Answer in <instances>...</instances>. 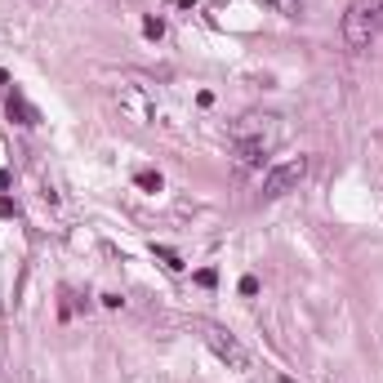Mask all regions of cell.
<instances>
[{
    "label": "cell",
    "mask_w": 383,
    "mask_h": 383,
    "mask_svg": "<svg viewBox=\"0 0 383 383\" xmlns=\"http://www.w3.org/2000/svg\"><path fill=\"white\" fill-rule=\"evenodd\" d=\"M174 5H183V9H196V5H201V0H174Z\"/></svg>",
    "instance_id": "cell-12"
},
{
    "label": "cell",
    "mask_w": 383,
    "mask_h": 383,
    "mask_svg": "<svg viewBox=\"0 0 383 383\" xmlns=\"http://www.w3.org/2000/svg\"><path fill=\"white\" fill-rule=\"evenodd\" d=\"M241 294H259V281L254 277H241Z\"/></svg>",
    "instance_id": "cell-11"
},
{
    "label": "cell",
    "mask_w": 383,
    "mask_h": 383,
    "mask_svg": "<svg viewBox=\"0 0 383 383\" xmlns=\"http://www.w3.org/2000/svg\"><path fill=\"white\" fill-rule=\"evenodd\" d=\"M143 31H147L152 41H161V36H165V22H161V18H147V22H143Z\"/></svg>",
    "instance_id": "cell-9"
},
{
    "label": "cell",
    "mask_w": 383,
    "mask_h": 383,
    "mask_svg": "<svg viewBox=\"0 0 383 383\" xmlns=\"http://www.w3.org/2000/svg\"><path fill=\"white\" fill-rule=\"evenodd\" d=\"M205 343H210V348L219 352V356H223V361L232 366V370H245V366H250V352H245L241 343L232 339V334H223L219 326H205Z\"/></svg>",
    "instance_id": "cell-3"
},
{
    "label": "cell",
    "mask_w": 383,
    "mask_h": 383,
    "mask_svg": "<svg viewBox=\"0 0 383 383\" xmlns=\"http://www.w3.org/2000/svg\"><path fill=\"white\" fill-rule=\"evenodd\" d=\"M9 121H18V125H36V121H41V112H36V107L14 89V94H9Z\"/></svg>",
    "instance_id": "cell-4"
},
{
    "label": "cell",
    "mask_w": 383,
    "mask_h": 383,
    "mask_svg": "<svg viewBox=\"0 0 383 383\" xmlns=\"http://www.w3.org/2000/svg\"><path fill=\"white\" fill-rule=\"evenodd\" d=\"M379 27H383V0H356L343 14V45L348 50H370Z\"/></svg>",
    "instance_id": "cell-1"
},
{
    "label": "cell",
    "mask_w": 383,
    "mask_h": 383,
    "mask_svg": "<svg viewBox=\"0 0 383 383\" xmlns=\"http://www.w3.org/2000/svg\"><path fill=\"white\" fill-rule=\"evenodd\" d=\"M152 254H157V259H161V263H165L170 272H178V268H183V259H178L170 245H152Z\"/></svg>",
    "instance_id": "cell-7"
},
{
    "label": "cell",
    "mask_w": 383,
    "mask_h": 383,
    "mask_svg": "<svg viewBox=\"0 0 383 383\" xmlns=\"http://www.w3.org/2000/svg\"><path fill=\"white\" fill-rule=\"evenodd\" d=\"M263 9H272V14H281V18H298L303 14V0H259Z\"/></svg>",
    "instance_id": "cell-6"
},
{
    "label": "cell",
    "mask_w": 383,
    "mask_h": 383,
    "mask_svg": "<svg viewBox=\"0 0 383 383\" xmlns=\"http://www.w3.org/2000/svg\"><path fill=\"white\" fill-rule=\"evenodd\" d=\"M134 183H138L143 192H161V174H152V170H138V174H134Z\"/></svg>",
    "instance_id": "cell-8"
},
{
    "label": "cell",
    "mask_w": 383,
    "mask_h": 383,
    "mask_svg": "<svg viewBox=\"0 0 383 383\" xmlns=\"http://www.w3.org/2000/svg\"><path fill=\"white\" fill-rule=\"evenodd\" d=\"M196 285H205V290H210V285H219V272H214V268H201V272H196Z\"/></svg>",
    "instance_id": "cell-10"
},
{
    "label": "cell",
    "mask_w": 383,
    "mask_h": 383,
    "mask_svg": "<svg viewBox=\"0 0 383 383\" xmlns=\"http://www.w3.org/2000/svg\"><path fill=\"white\" fill-rule=\"evenodd\" d=\"M0 85H9V76H5V71H0Z\"/></svg>",
    "instance_id": "cell-13"
},
{
    "label": "cell",
    "mask_w": 383,
    "mask_h": 383,
    "mask_svg": "<svg viewBox=\"0 0 383 383\" xmlns=\"http://www.w3.org/2000/svg\"><path fill=\"white\" fill-rule=\"evenodd\" d=\"M236 157H241V165H263V138H241Z\"/></svg>",
    "instance_id": "cell-5"
},
{
    "label": "cell",
    "mask_w": 383,
    "mask_h": 383,
    "mask_svg": "<svg viewBox=\"0 0 383 383\" xmlns=\"http://www.w3.org/2000/svg\"><path fill=\"white\" fill-rule=\"evenodd\" d=\"M303 178H308V161H303V157L281 161V165H272V170L263 174V196L277 201V196H285V192H294Z\"/></svg>",
    "instance_id": "cell-2"
}]
</instances>
